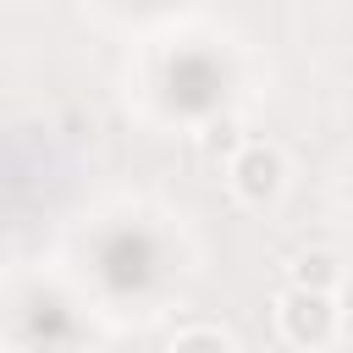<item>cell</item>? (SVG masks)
Here are the masks:
<instances>
[{
  "instance_id": "3",
  "label": "cell",
  "mask_w": 353,
  "mask_h": 353,
  "mask_svg": "<svg viewBox=\"0 0 353 353\" xmlns=\"http://www.w3.org/2000/svg\"><path fill=\"white\" fill-rule=\"evenodd\" d=\"M342 265L325 254V248H309V254H298L292 265H287V287H303V292H342Z\"/></svg>"
},
{
  "instance_id": "1",
  "label": "cell",
  "mask_w": 353,
  "mask_h": 353,
  "mask_svg": "<svg viewBox=\"0 0 353 353\" xmlns=\"http://www.w3.org/2000/svg\"><path fill=\"white\" fill-rule=\"evenodd\" d=\"M276 331L287 347H303V353H320L336 342L342 331V303L331 292H303V287H281L276 292Z\"/></svg>"
},
{
  "instance_id": "4",
  "label": "cell",
  "mask_w": 353,
  "mask_h": 353,
  "mask_svg": "<svg viewBox=\"0 0 353 353\" xmlns=\"http://www.w3.org/2000/svg\"><path fill=\"white\" fill-rule=\"evenodd\" d=\"M165 353H237V342L226 331H215V325H188V331H176L165 342Z\"/></svg>"
},
{
  "instance_id": "2",
  "label": "cell",
  "mask_w": 353,
  "mask_h": 353,
  "mask_svg": "<svg viewBox=\"0 0 353 353\" xmlns=\"http://www.w3.org/2000/svg\"><path fill=\"white\" fill-rule=\"evenodd\" d=\"M226 188L248 210H270L287 193V154L265 138H243V149L226 160Z\"/></svg>"
},
{
  "instance_id": "5",
  "label": "cell",
  "mask_w": 353,
  "mask_h": 353,
  "mask_svg": "<svg viewBox=\"0 0 353 353\" xmlns=\"http://www.w3.org/2000/svg\"><path fill=\"white\" fill-rule=\"evenodd\" d=\"M336 303H342V320H353V281H342V292H336Z\"/></svg>"
}]
</instances>
